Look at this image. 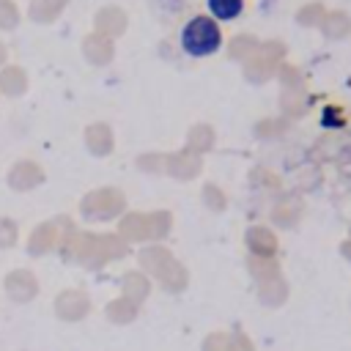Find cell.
<instances>
[{
    "mask_svg": "<svg viewBox=\"0 0 351 351\" xmlns=\"http://www.w3.org/2000/svg\"><path fill=\"white\" fill-rule=\"evenodd\" d=\"M241 0H208V11H211V19L217 22H228V19H236L241 14Z\"/></svg>",
    "mask_w": 351,
    "mask_h": 351,
    "instance_id": "7a4b0ae2",
    "label": "cell"
},
{
    "mask_svg": "<svg viewBox=\"0 0 351 351\" xmlns=\"http://www.w3.org/2000/svg\"><path fill=\"white\" fill-rule=\"evenodd\" d=\"M219 44H222V33H219V25L211 16H195L181 30V47L192 58L214 55L219 49Z\"/></svg>",
    "mask_w": 351,
    "mask_h": 351,
    "instance_id": "6da1fadb",
    "label": "cell"
}]
</instances>
